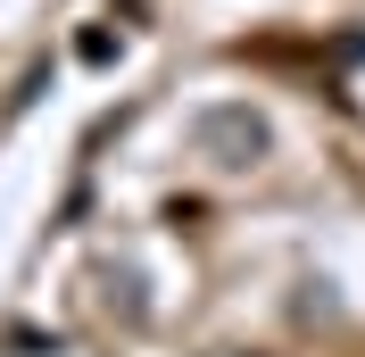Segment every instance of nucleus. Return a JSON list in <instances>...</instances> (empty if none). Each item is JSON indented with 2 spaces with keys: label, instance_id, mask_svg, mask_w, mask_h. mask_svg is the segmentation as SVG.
Returning a JSON list of instances; mask_svg holds the SVG:
<instances>
[{
  "label": "nucleus",
  "instance_id": "obj_1",
  "mask_svg": "<svg viewBox=\"0 0 365 357\" xmlns=\"http://www.w3.org/2000/svg\"><path fill=\"white\" fill-rule=\"evenodd\" d=\"M191 134H200V150L216 158V166H232V175H241V166H257V158L274 150V125L250 109V100H216V109H200V125H191Z\"/></svg>",
  "mask_w": 365,
  "mask_h": 357
}]
</instances>
